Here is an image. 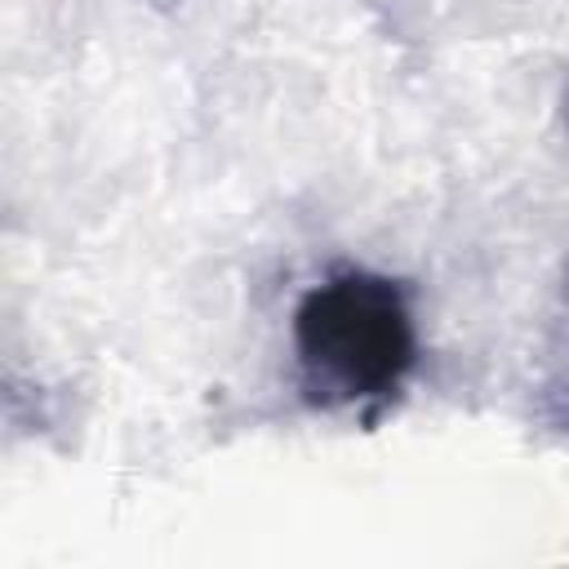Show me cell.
I'll return each mask as SVG.
<instances>
[{"label": "cell", "mask_w": 569, "mask_h": 569, "mask_svg": "<svg viewBox=\"0 0 569 569\" xmlns=\"http://www.w3.org/2000/svg\"><path fill=\"white\" fill-rule=\"evenodd\" d=\"M316 329V351L320 360L342 373L347 382H369L387 378L400 351V316L382 293L365 289H338L316 302L311 316Z\"/></svg>", "instance_id": "obj_1"}]
</instances>
